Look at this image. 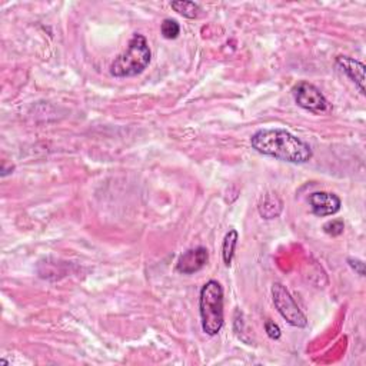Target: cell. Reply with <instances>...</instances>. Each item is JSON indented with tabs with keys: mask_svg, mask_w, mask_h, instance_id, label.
Here are the masks:
<instances>
[{
	"mask_svg": "<svg viewBox=\"0 0 366 366\" xmlns=\"http://www.w3.org/2000/svg\"><path fill=\"white\" fill-rule=\"evenodd\" d=\"M251 145L260 155L288 163H306L313 156L312 148L301 137L278 127L258 130L251 137Z\"/></svg>",
	"mask_w": 366,
	"mask_h": 366,
	"instance_id": "obj_1",
	"label": "cell"
},
{
	"mask_svg": "<svg viewBox=\"0 0 366 366\" xmlns=\"http://www.w3.org/2000/svg\"><path fill=\"white\" fill-rule=\"evenodd\" d=\"M152 59L148 40L144 34L134 33L129 40L127 49L111 65V75L115 77H133L145 72Z\"/></svg>",
	"mask_w": 366,
	"mask_h": 366,
	"instance_id": "obj_2",
	"label": "cell"
},
{
	"mask_svg": "<svg viewBox=\"0 0 366 366\" xmlns=\"http://www.w3.org/2000/svg\"><path fill=\"white\" fill-rule=\"evenodd\" d=\"M199 312L202 329L206 335L215 336L223 328V289L217 281L203 285L199 296Z\"/></svg>",
	"mask_w": 366,
	"mask_h": 366,
	"instance_id": "obj_3",
	"label": "cell"
},
{
	"mask_svg": "<svg viewBox=\"0 0 366 366\" xmlns=\"http://www.w3.org/2000/svg\"><path fill=\"white\" fill-rule=\"evenodd\" d=\"M292 94L296 105L313 115H327L332 111L331 103L324 96L322 92L309 82L298 83L294 87Z\"/></svg>",
	"mask_w": 366,
	"mask_h": 366,
	"instance_id": "obj_4",
	"label": "cell"
},
{
	"mask_svg": "<svg viewBox=\"0 0 366 366\" xmlns=\"http://www.w3.org/2000/svg\"><path fill=\"white\" fill-rule=\"evenodd\" d=\"M272 299L278 312L286 322L295 328H305L308 325V319L303 312L299 309L296 302L294 301L289 291L279 282L273 284L272 286Z\"/></svg>",
	"mask_w": 366,
	"mask_h": 366,
	"instance_id": "obj_5",
	"label": "cell"
},
{
	"mask_svg": "<svg viewBox=\"0 0 366 366\" xmlns=\"http://www.w3.org/2000/svg\"><path fill=\"white\" fill-rule=\"evenodd\" d=\"M313 215L316 216H332L341 210V199L335 194L315 192L308 199Z\"/></svg>",
	"mask_w": 366,
	"mask_h": 366,
	"instance_id": "obj_6",
	"label": "cell"
},
{
	"mask_svg": "<svg viewBox=\"0 0 366 366\" xmlns=\"http://www.w3.org/2000/svg\"><path fill=\"white\" fill-rule=\"evenodd\" d=\"M208 259H209V255H208L206 248L199 246L195 249H189L179 258V260L176 263V270L183 274L196 273L205 267V265L208 263Z\"/></svg>",
	"mask_w": 366,
	"mask_h": 366,
	"instance_id": "obj_7",
	"label": "cell"
},
{
	"mask_svg": "<svg viewBox=\"0 0 366 366\" xmlns=\"http://www.w3.org/2000/svg\"><path fill=\"white\" fill-rule=\"evenodd\" d=\"M336 65L358 86L360 94L365 95V65L349 56H338Z\"/></svg>",
	"mask_w": 366,
	"mask_h": 366,
	"instance_id": "obj_8",
	"label": "cell"
},
{
	"mask_svg": "<svg viewBox=\"0 0 366 366\" xmlns=\"http://www.w3.org/2000/svg\"><path fill=\"white\" fill-rule=\"evenodd\" d=\"M281 210H282V202L278 196H274V195L265 196V199L262 201V203L259 206V213L265 219H273V217L279 216Z\"/></svg>",
	"mask_w": 366,
	"mask_h": 366,
	"instance_id": "obj_9",
	"label": "cell"
},
{
	"mask_svg": "<svg viewBox=\"0 0 366 366\" xmlns=\"http://www.w3.org/2000/svg\"><path fill=\"white\" fill-rule=\"evenodd\" d=\"M238 232L235 231V229H232V231H229L225 236V241H223V246H222V256H223V262L226 266H231L232 265V259H234V255H235V248L238 245Z\"/></svg>",
	"mask_w": 366,
	"mask_h": 366,
	"instance_id": "obj_10",
	"label": "cell"
},
{
	"mask_svg": "<svg viewBox=\"0 0 366 366\" xmlns=\"http://www.w3.org/2000/svg\"><path fill=\"white\" fill-rule=\"evenodd\" d=\"M170 6L175 12H177L179 15L185 16L188 19L198 18V15L201 12L199 5L195 2H189V0H179V2H172Z\"/></svg>",
	"mask_w": 366,
	"mask_h": 366,
	"instance_id": "obj_11",
	"label": "cell"
},
{
	"mask_svg": "<svg viewBox=\"0 0 366 366\" xmlns=\"http://www.w3.org/2000/svg\"><path fill=\"white\" fill-rule=\"evenodd\" d=\"M160 32H162V34H163L165 39L172 40V39H176V37L179 36V33H180V26H179V23H177L176 20H173V19H165L163 23H162V26H160Z\"/></svg>",
	"mask_w": 366,
	"mask_h": 366,
	"instance_id": "obj_12",
	"label": "cell"
},
{
	"mask_svg": "<svg viewBox=\"0 0 366 366\" xmlns=\"http://www.w3.org/2000/svg\"><path fill=\"white\" fill-rule=\"evenodd\" d=\"M343 229H345V225H343V220H341V219H334L324 225V231L331 236H339L341 234H343Z\"/></svg>",
	"mask_w": 366,
	"mask_h": 366,
	"instance_id": "obj_13",
	"label": "cell"
},
{
	"mask_svg": "<svg viewBox=\"0 0 366 366\" xmlns=\"http://www.w3.org/2000/svg\"><path fill=\"white\" fill-rule=\"evenodd\" d=\"M265 331H266L267 336L270 339H273V341H278L281 338V335H282L281 328L274 322H272V320H267V322L265 324Z\"/></svg>",
	"mask_w": 366,
	"mask_h": 366,
	"instance_id": "obj_14",
	"label": "cell"
},
{
	"mask_svg": "<svg viewBox=\"0 0 366 366\" xmlns=\"http://www.w3.org/2000/svg\"><path fill=\"white\" fill-rule=\"evenodd\" d=\"M348 263L351 265V267H352L355 272H358V273L360 274V277H365V263H363L362 260L349 258V259H348Z\"/></svg>",
	"mask_w": 366,
	"mask_h": 366,
	"instance_id": "obj_15",
	"label": "cell"
}]
</instances>
